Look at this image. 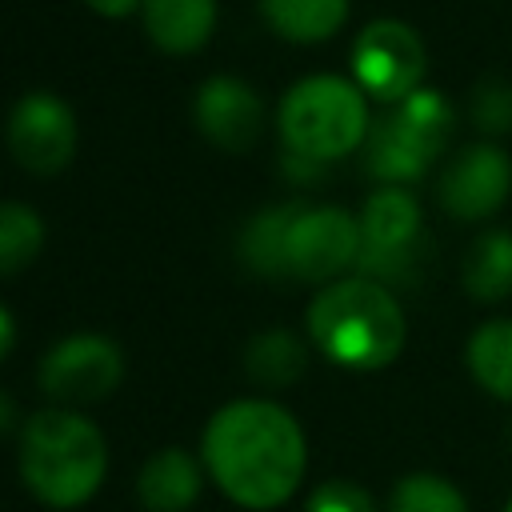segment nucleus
I'll list each match as a JSON object with an SVG mask.
<instances>
[{
    "mask_svg": "<svg viewBox=\"0 0 512 512\" xmlns=\"http://www.w3.org/2000/svg\"><path fill=\"white\" fill-rule=\"evenodd\" d=\"M324 168H328V164H320V160H308V156L284 152V176H292V180H300V184H308V180L324 176Z\"/></svg>",
    "mask_w": 512,
    "mask_h": 512,
    "instance_id": "obj_24",
    "label": "nucleus"
},
{
    "mask_svg": "<svg viewBox=\"0 0 512 512\" xmlns=\"http://www.w3.org/2000/svg\"><path fill=\"white\" fill-rule=\"evenodd\" d=\"M356 220H360V240H364L356 272L372 276L388 288L412 284L420 276V260L428 252L420 200L404 184H380L364 200Z\"/></svg>",
    "mask_w": 512,
    "mask_h": 512,
    "instance_id": "obj_6",
    "label": "nucleus"
},
{
    "mask_svg": "<svg viewBox=\"0 0 512 512\" xmlns=\"http://www.w3.org/2000/svg\"><path fill=\"white\" fill-rule=\"evenodd\" d=\"M304 328L312 348L352 372L388 368L408 340V320L396 292L372 276H340L308 300Z\"/></svg>",
    "mask_w": 512,
    "mask_h": 512,
    "instance_id": "obj_2",
    "label": "nucleus"
},
{
    "mask_svg": "<svg viewBox=\"0 0 512 512\" xmlns=\"http://www.w3.org/2000/svg\"><path fill=\"white\" fill-rule=\"evenodd\" d=\"M12 348H16V320H12V312L0 304V364L12 356Z\"/></svg>",
    "mask_w": 512,
    "mask_h": 512,
    "instance_id": "obj_26",
    "label": "nucleus"
},
{
    "mask_svg": "<svg viewBox=\"0 0 512 512\" xmlns=\"http://www.w3.org/2000/svg\"><path fill=\"white\" fill-rule=\"evenodd\" d=\"M464 292L480 304H496L512 296V228H484L460 264Z\"/></svg>",
    "mask_w": 512,
    "mask_h": 512,
    "instance_id": "obj_15",
    "label": "nucleus"
},
{
    "mask_svg": "<svg viewBox=\"0 0 512 512\" xmlns=\"http://www.w3.org/2000/svg\"><path fill=\"white\" fill-rule=\"evenodd\" d=\"M4 140L24 172L56 176L76 156V116L56 92H28L12 104Z\"/></svg>",
    "mask_w": 512,
    "mask_h": 512,
    "instance_id": "obj_11",
    "label": "nucleus"
},
{
    "mask_svg": "<svg viewBox=\"0 0 512 512\" xmlns=\"http://www.w3.org/2000/svg\"><path fill=\"white\" fill-rule=\"evenodd\" d=\"M308 368V344L288 328H268L248 340L244 372L264 388H292Z\"/></svg>",
    "mask_w": 512,
    "mask_h": 512,
    "instance_id": "obj_19",
    "label": "nucleus"
},
{
    "mask_svg": "<svg viewBox=\"0 0 512 512\" xmlns=\"http://www.w3.org/2000/svg\"><path fill=\"white\" fill-rule=\"evenodd\" d=\"M96 16H108V20H120V16H128L132 8H140V0H84Z\"/></svg>",
    "mask_w": 512,
    "mask_h": 512,
    "instance_id": "obj_25",
    "label": "nucleus"
},
{
    "mask_svg": "<svg viewBox=\"0 0 512 512\" xmlns=\"http://www.w3.org/2000/svg\"><path fill=\"white\" fill-rule=\"evenodd\" d=\"M276 128L284 140V152L332 164L364 148L372 116H368V96L360 92L356 80L316 72L296 80L276 108Z\"/></svg>",
    "mask_w": 512,
    "mask_h": 512,
    "instance_id": "obj_4",
    "label": "nucleus"
},
{
    "mask_svg": "<svg viewBox=\"0 0 512 512\" xmlns=\"http://www.w3.org/2000/svg\"><path fill=\"white\" fill-rule=\"evenodd\" d=\"M200 460L208 480L232 504L272 512L296 496L308 468V440L284 404L268 396H240L208 416Z\"/></svg>",
    "mask_w": 512,
    "mask_h": 512,
    "instance_id": "obj_1",
    "label": "nucleus"
},
{
    "mask_svg": "<svg viewBox=\"0 0 512 512\" xmlns=\"http://www.w3.org/2000/svg\"><path fill=\"white\" fill-rule=\"evenodd\" d=\"M44 248V220L32 204L0 200V276L24 272Z\"/></svg>",
    "mask_w": 512,
    "mask_h": 512,
    "instance_id": "obj_20",
    "label": "nucleus"
},
{
    "mask_svg": "<svg viewBox=\"0 0 512 512\" xmlns=\"http://www.w3.org/2000/svg\"><path fill=\"white\" fill-rule=\"evenodd\" d=\"M124 380V352L100 332H72L56 340L40 360V388L60 408L96 404Z\"/></svg>",
    "mask_w": 512,
    "mask_h": 512,
    "instance_id": "obj_9",
    "label": "nucleus"
},
{
    "mask_svg": "<svg viewBox=\"0 0 512 512\" xmlns=\"http://www.w3.org/2000/svg\"><path fill=\"white\" fill-rule=\"evenodd\" d=\"M436 200L452 220L484 224L512 200V156L496 140L464 144L436 180Z\"/></svg>",
    "mask_w": 512,
    "mask_h": 512,
    "instance_id": "obj_10",
    "label": "nucleus"
},
{
    "mask_svg": "<svg viewBox=\"0 0 512 512\" xmlns=\"http://www.w3.org/2000/svg\"><path fill=\"white\" fill-rule=\"evenodd\" d=\"M508 444H512V428H508Z\"/></svg>",
    "mask_w": 512,
    "mask_h": 512,
    "instance_id": "obj_29",
    "label": "nucleus"
},
{
    "mask_svg": "<svg viewBox=\"0 0 512 512\" xmlns=\"http://www.w3.org/2000/svg\"><path fill=\"white\" fill-rule=\"evenodd\" d=\"M468 120L480 136H508L512 132V84L504 76H480L468 96Z\"/></svg>",
    "mask_w": 512,
    "mask_h": 512,
    "instance_id": "obj_22",
    "label": "nucleus"
},
{
    "mask_svg": "<svg viewBox=\"0 0 512 512\" xmlns=\"http://www.w3.org/2000/svg\"><path fill=\"white\" fill-rule=\"evenodd\" d=\"M360 220L340 204H300V212L288 224L284 240V264L292 280L304 284H332L348 276L360 260Z\"/></svg>",
    "mask_w": 512,
    "mask_h": 512,
    "instance_id": "obj_8",
    "label": "nucleus"
},
{
    "mask_svg": "<svg viewBox=\"0 0 512 512\" xmlns=\"http://www.w3.org/2000/svg\"><path fill=\"white\" fill-rule=\"evenodd\" d=\"M464 364L480 392L512 404V316L476 324L464 344Z\"/></svg>",
    "mask_w": 512,
    "mask_h": 512,
    "instance_id": "obj_17",
    "label": "nucleus"
},
{
    "mask_svg": "<svg viewBox=\"0 0 512 512\" xmlns=\"http://www.w3.org/2000/svg\"><path fill=\"white\" fill-rule=\"evenodd\" d=\"M304 512H380V508H376V500H372V492L364 484L332 476V480H320L308 492Z\"/></svg>",
    "mask_w": 512,
    "mask_h": 512,
    "instance_id": "obj_23",
    "label": "nucleus"
},
{
    "mask_svg": "<svg viewBox=\"0 0 512 512\" xmlns=\"http://www.w3.org/2000/svg\"><path fill=\"white\" fill-rule=\"evenodd\" d=\"M296 212H300V200L268 204V208H260V212L240 228L236 252H240V260H244L248 272L268 276V280H284V276H288L284 240H288V224H292Z\"/></svg>",
    "mask_w": 512,
    "mask_h": 512,
    "instance_id": "obj_18",
    "label": "nucleus"
},
{
    "mask_svg": "<svg viewBox=\"0 0 512 512\" xmlns=\"http://www.w3.org/2000/svg\"><path fill=\"white\" fill-rule=\"evenodd\" d=\"M16 416H20V412H16L12 396H8V392H0V436H4V432H12L16 424H24V420H16Z\"/></svg>",
    "mask_w": 512,
    "mask_h": 512,
    "instance_id": "obj_27",
    "label": "nucleus"
},
{
    "mask_svg": "<svg viewBox=\"0 0 512 512\" xmlns=\"http://www.w3.org/2000/svg\"><path fill=\"white\" fill-rule=\"evenodd\" d=\"M456 132V108L440 88H416L400 104H388L368 128L364 168L380 184H416L448 148Z\"/></svg>",
    "mask_w": 512,
    "mask_h": 512,
    "instance_id": "obj_5",
    "label": "nucleus"
},
{
    "mask_svg": "<svg viewBox=\"0 0 512 512\" xmlns=\"http://www.w3.org/2000/svg\"><path fill=\"white\" fill-rule=\"evenodd\" d=\"M204 460L180 444L152 452L136 476V496L144 512H188L204 488Z\"/></svg>",
    "mask_w": 512,
    "mask_h": 512,
    "instance_id": "obj_13",
    "label": "nucleus"
},
{
    "mask_svg": "<svg viewBox=\"0 0 512 512\" xmlns=\"http://www.w3.org/2000/svg\"><path fill=\"white\" fill-rule=\"evenodd\" d=\"M192 120L200 136L224 152H248L264 128L260 92L240 76H208L196 88Z\"/></svg>",
    "mask_w": 512,
    "mask_h": 512,
    "instance_id": "obj_12",
    "label": "nucleus"
},
{
    "mask_svg": "<svg viewBox=\"0 0 512 512\" xmlns=\"http://www.w3.org/2000/svg\"><path fill=\"white\" fill-rule=\"evenodd\" d=\"M264 24L292 44H320L332 40L344 20L352 0H256Z\"/></svg>",
    "mask_w": 512,
    "mask_h": 512,
    "instance_id": "obj_16",
    "label": "nucleus"
},
{
    "mask_svg": "<svg viewBox=\"0 0 512 512\" xmlns=\"http://www.w3.org/2000/svg\"><path fill=\"white\" fill-rule=\"evenodd\" d=\"M352 80L376 104H400L416 88H424L428 48L420 32L396 16L368 20L352 40Z\"/></svg>",
    "mask_w": 512,
    "mask_h": 512,
    "instance_id": "obj_7",
    "label": "nucleus"
},
{
    "mask_svg": "<svg viewBox=\"0 0 512 512\" xmlns=\"http://www.w3.org/2000/svg\"><path fill=\"white\" fill-rule=\"evenodd\" d=\"M148 40L168 56H192L216 28V0H140Z\"/></svg>",
    "mask_w": 512,
    "mask_h": 512,
    "instance_id": "obj_14",
    "label": "nucleus"
},
{
    "mask_svg": "<svg viewBox=\"0 0 512 512\" xmlns=\"http://www.w3.org/2000/svg\"><path fill=\"white\" fill-rule=\"evenodd\" d=\"M504 512H512V496H508V504H504Z\"/></svg>",
    "mask_w": 512,
    "mask_h": 512,
    "instance_id": "obj_28",
    "label": "nucleus"
},
{
    "mask_svg": "<svg viewBox=\"0 0 512 512\" xmlns=\"http://www.w3.org/2000/svg\"><path fill=\"white\" fill-rule=\"evenodd\" d=\"M384 512H468V496L440 472H408L392 484Z\"/></svg>",
    "mask_w": 512,
    "mask_h": 512,
    "instance_id": "obj_21",
    "label": "nucleus"
},
{
    "mask_svg": "<svg viewBox=\"0 0 512 512\" xmlns=\"http://www.w3.org/2000/svg\"><path fill=\"white\" fill-rule=\"evenodd\" d=\"M16 468L40 504L68 512L100 492L108 476V440L72 408H40L20 424Z\"/></svg>",
    "mask_w": 512,
    "mask_h": 512,
    "instance_id": "obj_3",
    "label": "nucleus"
}]
</instances>
